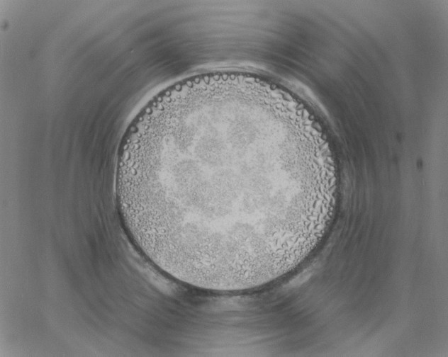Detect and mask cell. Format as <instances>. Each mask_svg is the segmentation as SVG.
<instances>
[{"label":"cell","instance_id":"6da1fadb","mask_svg":"<svg viewBox=\"0 0 448 357\" xmlns=\"http://www.w3.org/2000/svg\"><path fill=\"white\" fill-rule=\"evenodd\" d=\"M260 132L218 124L141 143L125 172L137 232L150 252L201 269L254 267L295 230L293 184H267Z\"/></svg>","mask_w":448,"mask_h":357}]
</instances>
